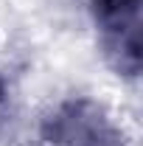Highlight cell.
I'll use <instances>...</instances> for the list:
<instances>
[{
	"mask_svg": "<svg viewBox=\"0 0 143 146\" xmlns=\"http://www.w3.org/2000/svg\"><path fill=\"white\" fill-rule=\"evenodd\" d=\"M36 146H126L115 112L93 96H68L45 110L34 127Z\"/></svg>",
	"mask_w": 143,
	"mask_h": 146,
	"instance_id": "6da1fadb",
	"label": "cell"
}]
</instances>
